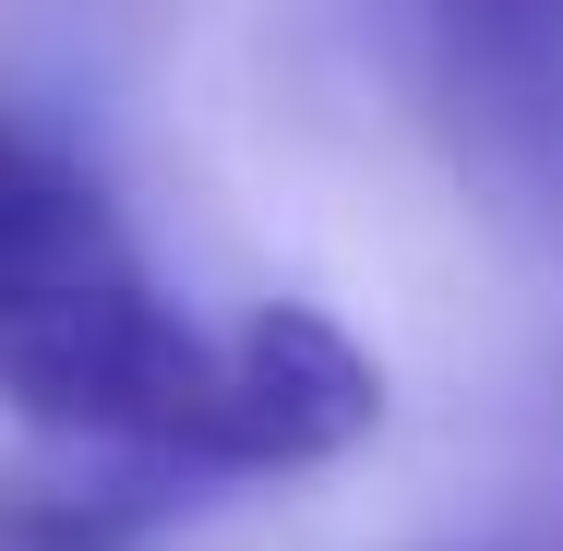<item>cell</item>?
<instances>
[{
  "label": "cell",
  "instance_id": "6da1fadb",
  "mask_svg": "<svg viewBox=\"0 0 563 551\" xmlns=\"http://www.w3.org/2000/svg\"><path fill=\"white\" fill-rule=\"evenodd\" d=\"M0 396L36 432L120 443L180 480L324 467L384 420L372 348H347L300 300L192 324L144 276L109 192L12 120H0Z\"/></svg>",
  "mask_w": 563,
  "mask_h": 551
},
{
  "label": "cell",
  "instance_id": "7a4b0ae2",
  "mask_svg": "<svg viewBox=\"0 0 563 551\" xmlns=\"http://www.w3.org/2000/svg\"><path fill=\"white\" fill-rule=\"evenodd\" d=\"M420 36L479 144L540 156L563 132V0H420Z\"/></svg>",
  "mask_w": 563,
  "mask_h": 551
},
{
  "label": "cell",
  "instance_id": "3957f363",
  "mask_svg": "<svg viewBox=\"0 0 563 551\" xmlns=\"http://www.w3.org/2000/svg\"><path fill=\"white\" fill-rule=\"evenodd\" d=\"M156 504V480H0V551H132Z\"/></svg>",
  "mask_w": 563,
  "mask_h": 551
}]
</instances>
